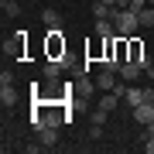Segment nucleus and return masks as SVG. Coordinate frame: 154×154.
I'll return each mask as SVG.
<instances>
[{"label":"nucleus","mask_w":154,"mask_h":154,"mask_svg":"<svg viewBox=\"0 0 154 154\" xmlns=\"http://www.w3.org/2000/svg\"><path fill=\"white\" fill-rule=\"evenodd\" d=\"M110 21L116 24V34H123V38H134V34L140 31V17L134 14L130 7H123V11L113 7V17H110Z\"/></svg>","instance_id":"f257e3e1"},{"label":"nucleus","mask_w":154,"mask_h":154,"mask_svg":"<svg viewBox=\"0 0 154 154\" xmlns=\"http://www.w3.org/2000/svg\"><path fill=\"white\" fill-rule=\"evenodd\" d=\"M65 34H62V28H48V34H45V58H62L65 55Z\"/></svg>","instance_id":"f03ea898"},{"label":"nucleus","mask_w":154,"mask_h":154,"mask_svg":"<svg viewBox=\"0 0 154 154\" xmlns=\"http://www.w3.org/2000/svg\"><path fill=\"white\" fill-rule=\"evenodd\" d=\"M24 48H28V31H14L4 41V55L7 58H24Z\"/></svg>","instance_id":"7ed1b4c3"},{"label":"nucleus","mask_w":154,"mask_h":154,"mask_svg":"<svg viewBox=\"0 0 154 154\" xmlns=\"http://www.w3.org/2000/svg\"><path fill=\"white\" fill-rule=\"evenodd\" d=\"M127 41H130V62H137V65H140L144 72H147V69L154 65V62L147 58V51H144V41L137 38V34H134V38H127Z\"/></svg>","instance_id":"20e7f679"},{"label":"nucleus","mask_w":154,"mask_h":154,"mask_svg":"<svg viewBox=\"0 0 154 154\" xmlns=\"http://www.w3.org/2000/svg\"><path fill=\"white\" fill-rule=\"evenodd\" d=\"M116 75H120V72H106V69H99V75H96V89H106V93H120L123 96V89H116Z\"/></svg>","instance_id":"39448f33"},{"label":"nucleus","mask_w":154,"mask_h":154,"mask_svg":"<svg viewBox=\"0 0 154 154\" xmlns=\"http://www.w3.org/2000/svg\"><path fill=\"white\" fill-rule=\"evenodd\" d=\"M62 72H65V62H62V58H45V65H41V75L45 79H58Z\"/></svg>","instance_id":"423d86ee"},{"label":"nucleus","mask_w":154,"mask_h":154,"mask_svg":"<svg viewBox=\"0 0 154 154\" xmlns=\"http://www.w3.org/2000/svg\"><path fill=\"white\" fill-rule=\"evenodd\" d=\"M134 120H137L140 127H147L154 120V103H140V106H134Z\"/></svg>","instance_id":"0eeeda50"},{"label":"nucleus","mask_w":154,"mask_h":154,"mask_svg":"<svg viewBox=\"0 0 154 154\" xmlns=\"http://www.w3.org/2000/svg\"><path fill=\"white\" fill-rule=\"evenodd\" d=\"M38 140L45 144V151L55 147V144H58V127H45V130H38Z\"/></svg>","instance_id":"6e6552de"},{"label":"nucleus","mask_w":154,"mask_h":154,"mask_svg":"<svg viewBox=\"0 0 154 154\" xmlns=\"http://www.w3.org/2000/svg\"><path fill=\"white\" fill-rule=\"evenodd\" d=\"M99 38H116V24L110 21V17H103V21H96V28H93Z\"/></svg>","instance_id":"1a4fd4ad"},{"label":"nucleus","mask_w":154,"mask_h":154,"mask_svg":"<svg viewBox=\"0 0 154 154\" xmlns=\"http://www.w3.org/2000/svg\"><path fill=\"white\" fill-rule=\"evenodd\" d=\"M140 72H144V69L137 65V62H123V65H120V79H123V82H134Z\"/></svg>","instance_id":"9d476101"},{"label":"nucleus","mask_w":154,"mask_h":154,"mask_svg":"<svg viewBox=\"0 0 154 154\" xmlns=\"http://www.w3.org/2000/svg\"><path fill=\"white\" fill-rule=\"evenodd\" d=\"M116 106H120V93H106L103 99H99V110H106V113H113Z\"/></svg>","instance_id":"9b49d317"},{"label":"nucleus","mask_w":154,"mask_h":154,"mask_svg":"<svg viewBox=\"0 0 154 154\" xmlns=\"http://www.w3.org/2000/svg\"><path fill=\"white\" fill-rule=\"evenodd\" d=\"M123 99H127L130 106H140V103H144V89H134V86H127V89H123Z\"/></svg>","instance_id":"f8f14e48"},{"label":"nucleus","mask_w":154,"mask_h":154,"mask_svg":"<svg viewBox=\"0 0 154 154\" xmlns=\"http://www.w3.org/2000/svg\"><path fill=\"white\" fill-rule=\"evenodd\" d=\"M41 21L48 24V28H62V17H58V11H51V7H45V11H41Z\"/></svg>","instance_id":"ddd939ff"},{"label":"nucleus","mask_w":154,"mask_h":154,"mask_svg":"<svg viewBox=\"0 0 154 154\" xmlns=\"http://www.w3.org/2000/svg\"><path fill=\"white\" fill-rule=\"evenodd\" d=\"M0 103H4V106H14L17 103V89L14 86H0Z\"/></svg>","instance_id":"4468645a"},{"label":"nucleus","mask_w":154,"mask_h":154,"mask_svg":"<svg viewBox=\"0 0 154 154\" xmlns=\"http://www.w3.org/2000/svg\"><path fill=\"white\" fill-rule=\"evenodd\" d=\"M93 17H96V21H103V17H113V7H110V4H103V0H96V4H93Z\"/></svg>","instance_id":"2eb2a0df"},{"label":"nucleus","mask_w":154,"mask_h":154,"mask_svg":"<svg viewBox=\"0 0 154 154\" xmlns=\"http://www.w3.org/2000/svg\"><path fill=\"white\" fill-rule=\"evenodd\" d=\"M137 17H140V28H154V7H151V4L144 7V11H140Z\"/></svg>","instance_id":"dca6fc26"},{"label":"nucleus","mask_w":154,"mask_h":154,"mask_svg":"<svg viewBox=\"0 0 154 154\" xmlns=\"http://www.w3.org/2000/svg\"><path fill=\"white\" fill-rule=\"evenodd\" d=\"M93 89H96V79H79L75 82V93H82V96H89Z\"/></svg>","instance_id":"f3484780"},{"label":"nucleus","mask_w":154,"mask_h":154,"mask_svg":"<svg viewBox=\"0 0 154 154\" xmlns=\"http://www.w3.org/2000/svg\"><path fill=\"white\" fill-rule=\"evenodd\" d=\"M0 7H4V17H17L21 14V4H17V0H4Z\"/></svg>","instance_id":"a211bd4d"},{"label":"nucleus","mask_w":154,"mask_h":154,"mask_svg":"<svg viewBox=\"0 0 154 154\" xmlns=\"http://www.w3.org/2000/svg\"><path fill=\"white\" fill-rule=\"evenodd\" d=\"M106 120H110V113H106V110H99V106L93 110V116H89V123H106Z\"/></svg>","instance_id":"6ab92c4d"},{"label":"nucleus","mask_w":154,"mask_h":154,"mask_svg":"<svg viewBox=\"0 0 154 154\" xmlns=\"http://www.w3.org/2000/svg\"><path fill=\"white\" fill-rule=\"evenodd\" d=\"M89 140H103V123H93V127H89Z\"/></svg>","instance_id":"aec40b11"},{"label":"nucleus","mask_w":154,"mask_h":154,"mask_svg":"<svg viewBox=\"0 0 154 154\" xmlns=\"http://www.w3.org/2000/svg\"><path fill=\"white\" fill-rule=\"evenodd\" d=\"M144 7H147V0H130V11H134V14H140Z\"/></svg>","instance_id":"412c9836"},{"label":"nucleus","mask_w":154,"mask_h":154,"mask_svg":"<svg viewBox=\"0 0 154 154\" xmlns=\"http://www.w3.org/2000/svg\"><path fill=\"white\" fill-rule=\"evenodd\" d=\"M140 147L147 151V154H154V137H147V140H140Z\"/></svg>","instance_id":"4be33fe9"},{"label":"nucleus","mask_w":154,"mask_h":154,"mask_svg":"<svg viewBox=\"0 0 154 154\" xmlns=\"http://www.w3.org/2000/svg\"><path fill=\"white\" fill-rule=\"evenodd\" d=\"M144 103H154V89H144Z\"/></svg>","instance_id":"5701e85b"},{"label":"nucleus","mask_w":154,"mask_h":154,"mask_svg":"<svg viewBox=\"0 0 154 154\" xmlns=\"http://www.w3.org/2000/svg\"><path fill=\"white\" fill-rule=\"evenodd\" d=\"M113 7H120V11H123V7H130V0H116Z\"/></svg>","instance_id":"b1692460"},{"label":"nucleus","mask_w":154,"mask_h":154,"mask_svg":"<svg viewBox=\"0 0 154 154\" xmlns=\"http://www.w3.org/2000/svg\"><path fill=\"white\" fill-rule=\"evenodd\" d=\"M147 75H151V82H154V65H151V69H147Z\"/></svg>","instance_id":"393cba45"},{"label":"nucleus","mask_w":154,"mask_h":154,"mask_svg":"<svg viewBox=\"0 0 154 154\" xmlns=\"http://www.w3.org/2000/svg\"><path fill=\"white\" fill-rule=\"evenodd\" d=\"M103 4H110V7H113V4H116V0H103Z\"/></svg>","instance_id":"a878e982"},{"label":"nucleus","mask_w":154,"mask_h":154,"mask_svg":"<svg viewBox=\"0 0 154 154\" xmlns=\"http://www.w3.org/2000/svg\"><path fill=\"white\" fill-rule=\"evenodd\" d=\"M147 4H151V7H154V0H147Z\"/></svg>","instance_id":"bb28decb"}]
</instances>
